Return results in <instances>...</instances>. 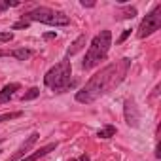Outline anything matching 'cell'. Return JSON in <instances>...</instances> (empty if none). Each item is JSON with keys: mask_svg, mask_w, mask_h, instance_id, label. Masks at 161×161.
<instances>
[{"mask_svg": "<svg viewBox=\"0 0 161 161\" xmlns=\"http://www.w3.org/2000/svg\"><path fill=\"white\" fill-rule=\"evenodd\" d=\"M38 136H40V135H38L36 131H34L31 136H27V138L21 142V146H19V148L12 153V157H10L8 161H21V157H25V153H27V152H31V148L38 142Z\"/></svg>", "mask_w": 161, "mask_h": 161, "instance_id": "6", "label": "cell"}, {"mask_svg": "<svg viewBox=\"0 0 161 161\" xmlns=\"http://www.w3.org/2000/svg\"><path fill=\"white\" fill-rule=\"evenodd\" d=\"M86 44H87V38H86V34H80L72 44H70V47L66 49V57L70 59V57H74L76 53H80L84 47H86Z\"/></svg>", "mask_w": 161, "mask_h": 161, "instance_id": "11", "label": "cell"}, {"mask_svg": "<svg viewBox=\"0 0 161 161\" xmlns=\"http://www.w3.org/2000/svg\"><path fill=\"white\" fill-rule=\"evenodd\" d=\"M14 40V32L12 31H2L0 32V44H6V42H12Z\"/></svg>", "mask_w": 161, "mask_h": 161, "instance_id": "17", "label": "cell"}, {"mask_svg": "<svg viewBox=\"0 0 161 161\" xmlns=\"http://www.w3.org/2000/svg\"><path fill=\"white\" fill-rule=\"evenodd\" d=\"M78 161H91V159H89V155H87V153H82V155L78 157Z\"/></svg>", "mask_w": 161, "mask_h": 161, "instance_id": "21", "label": "cell"}, {"mask_svg": "<svg viewBox=\"0 0 161 161\" xmlns=\"http://www.w3.org/2000/svg\"><path fill=\"white\" fill-rule=\"evenodd\" d=\"M10 6H19V2H15V0H0V14L6 12Z\"/></svg>", "mask_w": 161, "mask_h": 161, "instance_id": "16", "label": "cell"}, {"mask_svg": "<svg viewBox=\"0 0 161 161\" xmlns=\"http://www.w3.org/2000/svg\"><path fill=\"white\" fill-rule=\"evenodd\" d=\"M38 95H40V89H38V87H31V89H29L27 93H23L21 101H23V103H27V101H34V99H36Z\"/></svg>", "mask_w": 161, "mask_h": 161, "instance_id": "14", "label": "cell"}, {"mask_svg": "<svg viewBox=\"0 0 161 161\" xmlns=\"http://www.w3.org/2000/svg\"><path fill=\"white\" fill-rule=\"evenodd\" d=\"M123 114H125V121L129 127H138V121H140V114H138V108L135 104V101L127 99L123 103Z\"/></svg>", "mask_w": 161, "mask_h": 161, "instance_id": "7", "label": "cell"}, {"mask_svg": "<svg viewBox=\"0 0 161 161\" xmlns=\"http://www.w3.org/2000/svg\"><path fill=\"white\" fill-rule=\"evenodd\" d=\"M57 146H59V142H49V144H46V146H42L40 150H36L34 153H31V155H27V157H23L21 161H38V159H42L44 155H47L49 152H55V150H57Z\"/></svg>", "mask_w": 161, "mask_h": 161, "instance_id": "9", "label": "cell"}, {"mask_svg": "<svg viewBox=\"0 0 161 161\" xmlns=\"http://www.w3.org/2000/svg\"><path fill=\"white\" fill-rule=\"evenodd\" d=\"M21 116H23V112H21V110H17V112H8V114H2V116H0V123L10 121V119H17V118H21Z\"/></svg>", "mask_w": 161, "mask_h": 161, "instance_id": "15", "label": "cell"}, {"mask_svg": "<svg viewBox=\"0 0 161 161\" xmlns=\"http://www.w3.org/2000/svg\"><path fill=\"white\" fill-rule=\"evenodd\" d=\"M82 6H84V8H93L95 2H86V0H82Z\"/></svg>", "mask_w": 161, "mask_h": 161, "instance_id": "22", "label": "cell"}, {"mask_svg": "<svg viewBox=\"0 0 161 161\" xmlns=\"http://www.w3.org/2000/svg\"><path fill=\"white\" fill-rule=\"evenodd\" d=\"M70 161H78V159H70Z\"/></svg>", "mask_w": 161, "mask_h": 161, "instance_id": "23", "label": "cell"}, {"mask_svg": "<svg viewBox=\"0 0 161 161\" xmlns=\"http://www.w3.org/2000/svg\"><path fill=\"white\" fill-rule=\"evenodd\" d=\"M159 27H161V4H157V6L140 21L138 31H136V36H138L140 40H144V38L152 36L155 31H159Z\"/></svg>", "mask_w": 161, "mask_h": 161, "instance_id": "5", "label": "cell"}, {"mask_svg": "<svg viewBox=\"0 0 161 161\" xmlns=\"http://www.w3.org/2000/svg\"><path fill=\"white\" fill-rule=\"evenodd\" d=\"M129 68H131V59H127V57H123V59H119L116 63H110L108 66L101 68L95 76H91L87 80V84L82 89L76 91V101L82 103V104L95 103L99 97L110 93L112 89H116L123 82L127 72H129Z\"/></svg>", "mask_w": 161, "mask_h": 161, "instance_id": "1", "label": "cell"}, {"mask_svg": "<svg viewBox=\"0 0 161 161\" xmlns=\"http://www.w3.org/2000/svg\"><path fill=\"white\" fill-rule=\"evenodd\" d=\"M29 25H31V23H27V21H23V19H21V21L14 23V27H12V29H14V31H17V29H27Z\"/></svg>", "mask_w": 161, "mask_h": 161, "instance_id": "18", "label": "cell"}, {"mask_svg": "<svg viewBox=\"0 0 161 161\" xmlns=\"http://www.w3.org/2000/svg\"><path fill=\"white\" fill-rule=\"evenodd\" d=\"M0 57H14L17 61H27L32 57V49L17 47V49H0Z\"/></svg>", "mask_w": 161, "mask_h": 161, "instance_id": "8", "label": "cell"}, {"mask_svg": "<svg viewBox=\"0 0 161 161\" xmlns=\"http://www.w3.org/2000/svg\"><path fill=\"white\" fill-rule=\"evenodd\" d=\"M57 36V32H46L44 34V40H51V38H55Z\"/></svg>", "mask_w": 161, "mask_h": 161, "instance_id": "20", "label": "cell"}, {"mask_svg": "<svg viewBox=\"0 0 161 161\" xmlns=\"http://www.w3.org/2000/svg\"><path fill=\"white\" fill-rule=\"evenodd\" d=\"M0 144H2V138H0Z\"/></svg>", "mask_w": 161, "mask_h": 161, "instance_id": "24", "label": "cell"}, {"mask_svg": "<svg viewBox=\"0 0 161 161\" xmlns=\"http://www.w3.org/2000/svg\"><path fill=\"white\" fill-rule=\"evenodd\" d=\"M19 89H21V84H17V82L6 84V86L2 87V91H0V104L10 103V101H12V97L15 95V91H19Z\"/></svg>", "mask_w": 161, "mask_h": 161, "instance_id": "10", "label": "cell"}, {"mask_svg": "<svg viewBox=\"0 0 161 161\" xmlns=\"http://www.w3.org/2000/svg\"><path fill=\"white\" fill-rule=\"evenodd\" d=\"M21 19L27 21V23L38 21V23L51 25V27H66V25H70V17L66 14L57 12V10H51V8H46V6H38V8L23 14Z\"/></svg>", "mask_w": 161, "mask_h": 161, "instance_id": "4", "label": "cell"}, {"mask_svg": "<svg viewBox=\"0 0 161 161\" xmlns=\"http://www.w3.org/2000/svg\"><path fill=\"white\" fill-rule=\"evenodd\" d=\"M112 46V32L110 31H101L97 36H93V40L89 42L87 53L82 61V68L84 70H91L97 64H101V61L106 59L108 51Z\"/></svg>", "mask_w": 161, "mask_h": 161, "instance_id": "2", "label": "cell"}, {"mask_svg": "<svg viewBox=\"0 0 161 161\" xmlns=\"http://www.w3.org/2000/svg\"><path fill=\"white\" fill-rule=\"evenodd\" d=\"M114 135H116V127H114V125H104V127L97 133L99 138H112Z\"/></svg>", "mask_w": 161, "mask_h": 161, "instance_id": "12", "label": "cell"}, {"mask_svg": "<svg viewBox=\"0 0 161 161\" xmlns=\"http://www.w3.org/2000/svg\"><path fill=\"white\" fill-rule=\"evenodd\" d=\"M70 74H72V64H70L68 59H63V61H59L55 66H51L46 72L44 84H46V87H49L55 93H64L72 86Z\"/></svg>", "mask_w": 161, "mask_h": 161, "instance_id": "3", "label": "cell"}, {"mask_svg": "<svg viewBox=\"0 0 161 161\" xmlns=\"http://www.w3.org/2000/svg\"><path fill=\"white\" fill-rule=\"evenodd\" d=\"M135 15H136V8L127 6V8H123V10L118 14V19H133Z\"/></svg>", "mask_w": 161, "mask_h": 161, "instance_id": "13", "label": "cell"}, {"mask_svg": "<svg viewBox=\"0 0 161 161\" xmlns=\"http://www.w3.org/2000/svg\"><path fill=\"white\" fill-rule=\"evenodd\" d=\"M129 34H131V29H125V31H123V34H121V38H119L118 42H123V40H125V38H127Z\"/></svg>", "mask_w": 161, "mask_h": 161, "instance_id": "19", "label": "cell"}]
</instances>
